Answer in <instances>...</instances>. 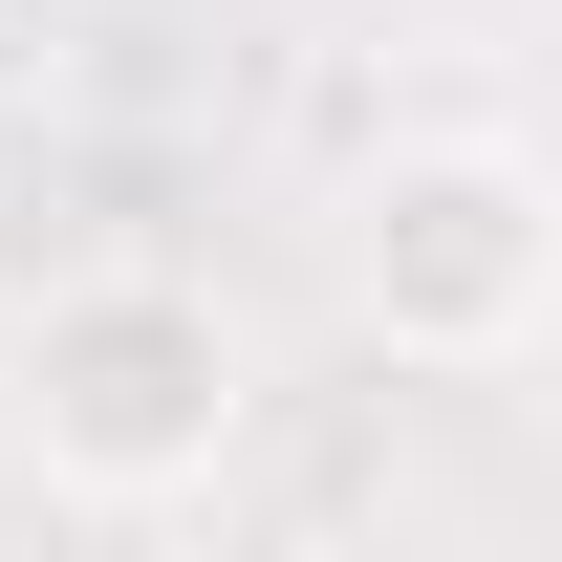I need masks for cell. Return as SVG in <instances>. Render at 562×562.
<instances>
[{
    "mask_svg": "<svg viewBox=\"0 0 562 562\" xmlns=\"http://www.w3.org/2000/svg\"><path fill=\"white\" fill-rule=\"evenodd\" d=\"M260 432V368H238V303L173 260H87L22 303V454H44V497H87V519H173V497H216V454Z\"/></svg>",
    "mask_w": 562,
    "mask_h": 562,
    "instance_id": "1",
    "label": "cell"
},
{
    "mask_svg": "<svg viewBox=\"0 0 562 562\" xmlns=\"http://www.w3.org/2000/svg\"><path fill=\"white\" fill-rule=\"evenodd\" d=\"M347 303H368L390 368H454V390L541 368V325H562V173L519 131H412L347 195Z\"/></svg>",
    "mask_w": 562,
    "mask_h": 562,
    "instance_id": "2",
    "label": "cell"
}]
</instances>
